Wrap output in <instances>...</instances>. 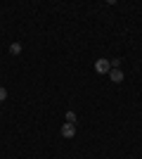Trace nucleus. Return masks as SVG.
I'll return each mask as SVG.
<instances>
[{
  "instance_id": "obj_1",
  "label": "nucleus",
  "mask_w": 142,
  "mask_h": 159,
  "mask_svg": "<svg viewBox=\"0 0 142 159\" xmlns=\"http://www.w3.org/2000/svg\"><path fill=\"white\" fill-rule=\"evenodd\" d=\"M95 71H97V74H109V71H111V62L104 60V57H100V60L95 62Z\"/></svg>"
},
{
  "instance_id": "obj_2",
  "label": "nucleus",
  "mask_w": 142,
  "mask_h": 159,
  "mask_svg": "<svg viewBox=\"0 0 142 159\" xmlns=\"http://www.w3.org/2000/svg\"><path fill=\"white\" fill-rule=\"evenodd\" d=\"M74 135H76L74 124H64V126H62V138H74Z\"/></svg>"
},
{
  "instance_id": "obj_3",
  "label": "nucleus",
  "mask_w": 142,
  "mask_h": 159,
  "mask_svg": "<svg viewBox=\"0 0 142 159\" xmlns=\"http://www.w3.org/2000/svg\"><path fill=\"white\" fill-rule=\"evenodd\" d=\"M109 79L114 81V83H121L123 81V71L121 69H111V71H109Z\"/></svg>"
},
{
  "instance_id": "obj_4",
  "label": "nucleus",
  "mask_w": 142,
  "mask_h": 159,
  "mask_svg": "<svg viewBox=\"0 0 142 159\" xmlns=\"http://www.w3.org/2000/svg\"><path fill=\"white\" fill-rule=\"evenodd\" d=\"M21 52V43H12L10 45V55H19Z\"/></svg>"
},
{
  "instance_id": "obj_5",
  "label": "nucleus",
  "mask_w": 142,
  "mask_h": 159,
  "mask_svg": "<svg viewBox=\"0 0 142 159\" xmlns=\"http://www.w3.org/2000/svg\"><path fill=\"white\" fill-rule=\"evenodd\" d=\"M67 124H74V126H76V114L71 112V109L67 112Z\"/></svg>"
},
{
  "instance_id": "obj_6",
  "label": "nucleus",
  "mask_w": 142,
  "mask_h": 159,
  "mask_svg": "<svg viewBox=\"0 0 142 159\" xmlns=\"http://www.w3.org/2000/svg\"><path fill=\"white\" fill-rule=\"evenodd\" d=\"M5 100H7V88L0 86V102H5Z\"/></svg>"
}]
</instances>
